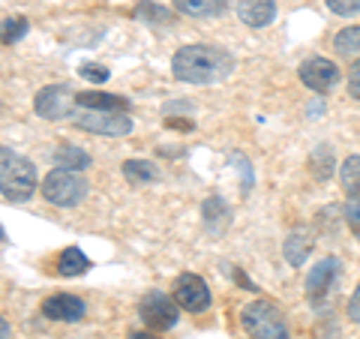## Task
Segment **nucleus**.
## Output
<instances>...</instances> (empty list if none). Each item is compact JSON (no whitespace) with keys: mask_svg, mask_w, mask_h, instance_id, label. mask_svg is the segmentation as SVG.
<instances>
[{"mask_svg":"<svg viewBox=\"0 0 360 339\" xmlns=\"http://www.w3.org/2000/svg\"><path fill=\"white\" fill-rule=\"evenodd\" d=\"M127 339H160L156 333H150V331H132Z\"/></svg>","mask_w":360,"mask_h":339,"instance_id":"nucleus-31","label":"nucleus"},{"mask_svg":"<svg viewBox=\"0 0 360 339\" xmlns=\"http://www.w3.org/2000/svg\"><path fill=\"white\" fill-rule=\"evenodd\" d=\"M87 196V180L70 172V168H54L42 180V198L54 207H75Z\"/></svg>","mask_w":360,"mask_h":339,"instance_id":"nucleus-4","label":"nucleus"},{"mask_svg":"<svg viewBox=\"0 0 360 339\" xmlns=\"http://www.w3.org/2000/svg\"><path fill=\"white\" fill-rule=\"evenodd\" d=\"M309 172L315 180H328L333 174V151L328 148V144H319V148L312 151L309 156Z\"/></svg>","mask_w":360,"mask_h":339,"instance_id":"nucleus-20","label":"nucleus"},{"mask_svg":"<svg viewBox=\"0 0 360 339\" xmlns=\"http://www.w3.org/2000/svg\"><path fill=\"white\" fill-rule=\"evenodd\" d=\"M340 177H342V186H345L348 196H352V192H360V156H348L340 168Z\"/></svg>","mask_w":360,"mask_h":339,"instance_id":"nucleus-22","label":"nucleus"},{"mask_svg":"<svg viewBox=\"0 0 360 339\" xmlns=\"http://www.w3.org/2000/svg\"><path fill=\"white\" fill-rule=\"evenodd\" d=\"M25 33H27V18L15 15V18H6V21H4V45L18 42L21 37H25Z\"/></svg>","mask_w":360,"mask_h":339,"instance_id":"nucleus-23","label":"nucleus"},{"mask_svg":"<svg viewBox=\"0 0 360 339\" xmlns=\"http://www.w3.org/2000/svg\"><path fill=\"white\" fill-rule=\"evenodd\" d=\"M177 13L193 15V18H213L229 9V0H172Z\"/></svg>","mask_w":360,"mask_h":339,"instance_id":"nucleus-14","label":"nucleus"},{"mask_svg":"<svg viewBox=\"0 0 360 339\" xmlns=\"http://www.w3.org/2000/svg\"><path fill=\"white\" fill-rule=\"evenodd\" d=\"M78 105L94 108V111H123V115H127L129 99L111 96V94H78Z\"/></svg>","mask_w":360,"mask_h":339,"instance_id":"nucleus-15","label":"nucleus"},{"mask_svg":"<svg viewBox=\"0 0 360 339\" xmlns=\"http://www.w3.org/2000/svg\"><path fill=\"white\" fill-rule=\"evenodd\" d=\"M348 94H352L354 99H360V60L348 70Z\"/></svg>","mask_w":360,"mask_h":339,"instance_id":"nucleus-28","label":"nucleus"},{"mask_svg":"<svg viewBox=\"0 0 360 339\" xmlns=\"http://www.w3.org/2000/svg\"><path fill=\"white\" fill-rule=\"evenodd\" d=\"M139 315L153 333H162V331H172L177 324L180 312H177V300L162 295V291H148L139 303Z\"/></svg>","mask_w":360,"mask_h":339,"instance_id":"nucleus-6","label":"nucleus"},{"mask_svg":"<svg viewBox=\"0 0 360 339\" xmlns=\"http://www.w3.org/2000/svg\"><path fill=\"white\" fill-rule=\"evenodd\" d=\"M333 49L345 58H360V27H342L333 39Z\"/></svg>","mask_w":360,"mask_h":339,"instance_id":"nucleus-21","label":"nucleus"},{"mask_svg":"<svg viewBox=\"0 0 360 339\" xmlns=\"http://www.w3.org/2000/svg\"><path fill=\"white\" fill-rule=\"evenodd\" d=\"M0 192L6 201H27L37 192V168L30 160L13 153V148H0Z\"/></svg>","mask_w":360,"mask_h":339,"instance_id":"nucleus-2","label":"nucleus"},{"mask_svg":"<svg viewBox=\"0 0 360 339\" xmlns=\"http://www.w3.org/2000/svg\"><path fill=\"white\" fill-rule=\"evenodd\" d=\"M58 270H60V276H82L90 270V262L78 246H66L58 258Z\"/></svg>","mask_w":360,"mask_h":339,"instance_id":"nucleus-16","label":"nucleus"},{"mask_svg":"<svg viewBox=\"0 0 360 339\" xmlns=\"http://www.w3.org/2000/svg\"><path fill=\"white\" fill-rule=\"evenodd\" d=\"M238 18L246 27H267L276 18V0H238Z\"/></svg>","mask_w":360,"mask_h":339,"instance_id":"nucleus-12","label":"nucleus"},{"mask_svg":"<svg viewBox=\"0 0 360 339\" xmlns=\"http://www.w3.org/2000/svg\"><path fill=\"white\" fill-rule=\"evenodd\" d=\"M78 72H82L87 82H94V84H103V82H108V78H111V72L105 70V66H96V63H82V70H78Z\"/></svg>","mask_w":360,"mask_h":339,"instance_id":"nucleus-27","label":"nucleus"},{"mask_svg":"<svg viewBox=\"0 0 360 339\" xmlns=\"http://www.w3.org/2000/svg\"><path fill=\"white\" fill-rule=\"evenodd\" d=\"M78 129H84L90 135H108V139H120V135L132 132V117L123 111H94V108H82L78 105L70 117Z\"/></svg>","mask_w":360,"mask_h":339,"instance_id":"nucleus-5","label":"nucleus"},{"mask_svg":"<svg viewBox=\"0 0 360 339\" xmlns=\"http://www.w3.org/2000/svg\"><path fill=\"white\" fill-rule=\"evenodd\" d=\"M300 82L315 94H330L340 84V66L328 58H309L300 66Z\"/></svg>","mask_w":360,"mask_h":339,"instance_id":"nucleus-9","label":"nucleus"},{"mask_svg":"<svg viewBox=\"0 0 360 339\" xmlns=\"http://www.w3.org/2000/svg\"><path fill=\"white\" fill-rule=\"evenodd\" d=\"M312 243H315V237L309 229H295L288 237H285V243H283V252H285V262L291 267H300L303 262L309 258L312 252Z\"/></svg>","mask_w":360,"mask_h":339,"instance_id":"nucleus-13","label":"nucleus"},{"mask_svg":"<svg viewBox=\"0 0 360 339\" xmlns=\"http://www.w3.org/2000/svg\"><path fill=\"white\" fill-rule=\"evenodd\" d=\"M42 315L51 321H82L87 315V307L75 295H54L42 300Z\"/></svg>","mask_w":360,"mask_h":339,"instance_id":"nucleus-11","label":"nucleus"},{"mask_svg":"<svg viewBox=\"0 0 360 339\" xmlns=\"http://www.w3.org/2000/svg\"><path fill=\"white\" fill-rule=\"evenodd\" d=\"M201 217H205V225H207L210 231H219L222 225H229L231 210H229V205H225L219 196H210L205 201V207H201Z\"/></svg>","mask_w":360,"mask_h":339,"instance_id":"nucleus-17","label":"nucleus"},{"mask_svg":"<svg viewBox=\"0 0 360 339\" xmlns=\"http://www.w3.org/2000/svg\"><path fill=\"white\" fill-rule=\"evenodd\" d=\"M54 162H58V168H70V172H84V168L90 165V156L75 148V144H60L58 151H54Z\"/></svg>","mask_w":360,"mask_h":339,"instance_id":"nucleus-18","label":"nucleus"},{"mask_svg":"<svg viewBox=\"0 0 360 339\" xmlns=\"http://www.w3.org/2000/svg\"><path fill=\"white\" fill-rule=\"evenodd\" d=\"M78 105V96H72L70 87L63 84H49L42 87L37 99H33V111L45 120H60V117H72V111Z\"/></svg>","mask_w":360,"mask_h":339,"instance_id":"nucleus-7","label":"nucleus"},{"mask_svg":"<svg viewBox=\"0 0 360 339\" xmlns=\"http://www.w3.org/2000/svg\"><path fill=\"white\" fill-rule=\"evenodd\" d=\"M234 70V58L219 45H184L172 58L174 78L186 84H217Z\"/></svg>","mask_w":360,"mask_h":339,"instance_id":"nucleus-1","label":"nucleus"},{"mask_svg":"<svg viewBox=\"0 0 360 339\" xmlns=\"http://www.w3.org/2000/svg\"><path fill=\"white\" fill-rule=\"evenodd\" d=\"M174 300L186 312H205L210 307V288L207 282L195 274H180L174 279Z\"/></svg>","mask_w":360,"mask_h":339,"instance_id":"nucleus-8","label":"nucleus"},{"mask_svg":"<svg viewBox=\"0 0 360 339\" xmlns=\"http://www.w3.org/2000/svg\"><path fill=\"white\" fill-rule=\"evenodd\" d=\"M0 333H4V339H9V321H6V319L0 321Z\"/></svg>","mask_w":360,"mask_h":339,"instance_id":"nucleus-32","label":"nucleus"},{"mask_svg":"<svg viewBox=\"0 0 360 339\" xmlns=\"http://www.w3.org/2000/svg\"><path fill=\"white\" fill-rule=\"evenodd\" d=\"M345 219H348V229H352L360 237V192H352V196H348Z\"/></svg>","mask_w":360,"mask_h":339,"instance_id":"nucleus-25","label":"nucleus"},{"mask_svg":"<svg viewBox=\"0 0 360 339\" xmlns=\"http://www.w3.org/2000/svg\"><path fill=\"white\" fill-rule=\"evenodd\" d=\"M328 6L333 15H342V18L360 13V0H328Z\"/></svg>","mask_w":360,"mask_h":339,"instance_id":"nucleus-26","label":"nucleus"},{"mask_svg":"<svg viewBox=\"0 0 360 339\" xmlns=\"http://www.w3.org/2000/svg\"><path fill=\"white\" fill-rule=\"evenodd\" d=\"M348 319H352L354 324H360V286L354 288L352 300H348Z\"/></svg>","mask_w":360,"mask_h":339,"instance_id":"nucleus-29","label":"nucleus"},{"mask_svg":"<svg viewBox=\"0 0 360 339\" xmlns=\"http://www.w3.org/2000/svg\"><path fill=\"white\" fill-rule=\"evenodd\" d=\"M135 18H141V21H172V13H168V9H162V6H153V4H148V0H144V4H139V9H135Z\"/></svg>","mask_w":360,"mask_h":339,"instance_id":"nucleus-24","label":"nucleus"},{"mask_svg":"<svg viewBox=\"0 0 360 339\" xmlns=\"http://www.w3.org/2000/svg\"><path fill=\"white\" fill-rule=\"evenodd\" d=\"M156 174H160V168H156L153 162H148V160H129V162H123V177H127L132 186L150 184V180H156Z\"/></svg>","mask_w":360,"mask_h":339,"instance_id":"nucleus-19","label":"nucleus"},{"mask_svg":"<svg viewBox=\"0 0 360 339\" xmlns=\"http://www.w3.org/2000/svg\"><path fill=\"white\" fill-rule=\"evenodd\" d=\"M168 127H172V129H186V132H189V129H195L189 120H174V117H168Z\"/></svg>","mask_w":360,"mask_h":339,"instance_id":"nucleus-30","label":"nucleus"},{"mask_svg":"<svg viewBox=\"0 0 360 339\" xmlns=\"http://www.w3.org/2000/svg\"><path fill=\"white\" fill-rule=\"evenodd\" d=\"M240 327L252 339H288L285 319L270 300H250L240 309Z\"/></svg>","mask_w":360,"mask_h":339,"instance_id":"nucleus-3","label":"nucleus"},{"mask_svg":"<svg viewBox=\"0 0 360 339\" xmlns=\"http://www.w3.org/2000/svg\"><path fill=\"white\" fill-rule=\"evenodd\" d=\"M340 276V258H321L315 267H309L307 274V298L312 303H319L330 295L333 282Z\"/></svg>","mask_w":360,"mask_h":339,"instance_id":"nucleus-10","label":"nucleus"}]
</instances>
